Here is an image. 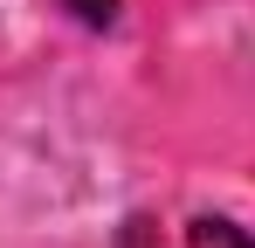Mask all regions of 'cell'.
<instances>
[{
    "instance_id": "6da1fadb",
    "label": "cell",
    "mask_w": 255,
    "mask_h": 248,
    "mask_svg": "<svg viewBox=\"0 0 255 248\" xmlns=\"http://www.w3.org/2000/svg\"><path fill=\"white\" fill-rule=\"evenodd\" d=\"M186 242H193V248H255V235H249V228H235V221L200 214V221L186 228Z\"/></svg>"
},
{
    "instance_id": "7a4b0ae2",
    "label": "cell",
    "mask_w": 255,
    "mask_h": 248,
    "mask_svg": "<svg viewBox=\"0 0 255 248\" xmlns=\"http://www.w3.org/2000/svg\"><path fill=\"white\" fill-rule=\"evenodd\" d=\"M62 7H69L76 21H90V28H104V21L118 14V0H62Z\"/></svg>"
}]
</instances>
